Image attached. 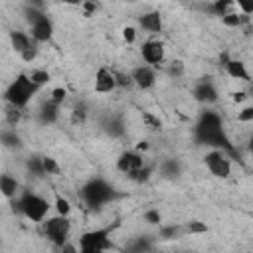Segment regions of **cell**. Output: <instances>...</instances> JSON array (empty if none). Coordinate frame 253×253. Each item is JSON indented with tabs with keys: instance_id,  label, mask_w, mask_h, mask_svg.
I'll return each instance as SVG.
<instances>
[{
	"instance_id": "1",
	"label": "cell",
	"mask_w": 253,
	"mask_h": 253,
	"mask_svg": "<svg viewBox=\"0 0 253 253\" xmlns=\"http://www.w3.org/2000/svg\"><path fill=\"white\" fill-rule=\"evenodd\" d=\"M196 138L202 144H210V146H217L219 150L235 156V148L229 142L227 134L223 132L221 126V117L213 111H204L200 115V121L196 125Z\"/></svg>"
},
{
	"instance_id": "2",
	"label": "cell",
	"mask_w": 253,
	"mask_h": 253,
	"mask_svg": "<svg viewBox=\"0 0 253 253\" xmlns=\"http://www.w3.org/2000/svg\"><path fill=\"white\" fill-rule=\"evenodd\" d=\"M38 89H40V87H38L36 83H32L30 75L20 73V75L10 83V87L6 89L4 99H6L12 107L22 109V107H26V105L30 103V99L34 97V93H36Z\"/></svg>"
},
{
	"instance_id": "3",
	"label": "cell",
	"mask_w": 253,
	"mask_h": 253,
	"mask_svg": "<svg viewBox=\"0 0 253 253\" xmlns=\"http://www.w3.org/2000/svg\"><path fill=\"white\" fill-rule=\"evenodd\" d=\"M113 196H115L113 188H111L105 180H99V178L87 182V184L83 186V190H81V198L85 200V204H87L89 208H101L103 204L111 202Z\"/></svg>"
},
{
	"instance_id": "4",
	"label": "cell",
	"mask_w": 253,
	"mask_h": 253,
	"mask_svg": "<svg viewBox=\"0 0 253 253\" xmlns=\"http://www.w3.org/2000/svg\"><path fill=\"white\" fill-rule=\"evenodd\" d=\"M115 225L111 227H101V229H93V231H87L79 237V249L83 253H101V251H107L111 249V241H109V235L113 231Z\"/></svg>"
},
{
	"instance_id": "5",
	"label": "cell",
	"mask_w": 253,
	"mask_h": 253,
	"mask_svg": "<svg viewBox=\"0 0 253 253\" xmlns=\"http://www.w3.org/2000/svg\"><path fill=\"white\" fill-rule=\"evenodd\" d=\"M18 210H20L28 219H32V221H43V217H45V213H47V210H49V204H47L43 198L26 192V194L20 198V202H18Z\"/></svg>"
},
{
	"instance_id": "6",
	"label": "cell",
	"mask_w": 253,
	"mask_h": 253,
	"mask_svg": "<svg viewBox=\"0 0 253 253\" xmlns=\"http://www.w3.org/2000/svg\"><path fill=\"white\" fill-rule=\"evenodd\" d=\"M69 229H71V221L67 219V215H55V217H49L43 221V233L49 241H53L55 245H63L67 235H69Z\"/></svg>"
},
{
	"instance_id": "7",
	"label": "cell",
	"mask_w": 253,
	"mask_h": 253,
	"mask_svg": "<svg viewBox=\"0 0 253 253\" xmlns=\"http://www.w3.org/2000/svg\"><path fill=\"white\" fill-rule=\"evenodd\" d=\"M204 162L210 168V172L213 176H217V178H227L229 172H231V164L225 158V152L223 150H213V152L206 154L204 156Z\"/></svg>"
},
{
	"instance_id": "8",
	"label": "cell",
	"mask_w": 253,
	"mask_h": 253,
	"mask_svg": "<svg viewBox=\"0 0 253 253\" xmlns=\"http://www.w3.org/2000/svg\"><path fill=\"white\" fill-rule=\"evenodd\" d=\"M140 53H142V59L146 63L158 65L164 59V45L160 42H146V43H142Z\"/></svg>"
},
{
	"instance_id": "9",
	"label": "cell",
	"mask_w": 253,
	"mask_h": 253,
	"mask_svg": "<svg viewBox=\"0 0 253 253\" xmlns=\"http://www.w3.org/2000/svg\"><path fill=\"white\" fill-rule=\"evenodd\" d=\"M142 156L138 152H123L117 160V168L123 172V174H132L134 170H138L142 166Z\"/></svg>"
},
{
	"instance_id": "10",
	"label": "cell",
	"mask_w": 253,
	"mask_h": 253,
	"mask_svg": "<svg viewBox=\"0 0 253 253\" xmlns=\"http://www.w3.org/2000/svg\"><path fill=\"white\" fill-rule=\"evenodd\" d=\"M117 87V83H115V73L111 71V69H107V67H101L99 71H97V75H95V91L97 93H109V91H113Z\"/></svg>"
},
{
	"instance_id": "11",
	"label": "cell",
	"mask_w": 253,
	"mask_h": 253,
	"mask_svg": "<svg viewBox=\"0 0 253 253\" xmlns=\"http://www.w3.org/2000/svg\"><path fill=\"white\" fill-rule=\"evenodd\" d=\"M194 99L200 103H215L217 101V91L210 81H200L194 87Z\"/></svg>"
},
{
	"instance_id": "12",
	"label": "cell",
	"mask_w": 253,
	"mask_h": 253,
	"mask_svg": "<svg viewBox=\"0 0 253 253\" xmlns=\"http://www.w3.org/2000/svg\"><path fill=\"white\" fill-rule=\"evenodd\" d=\"M130 79L140 87V89H150L152 85H154V81H156V77H154V71L148 67V65H142V67H136L134 71H132V75H130Z\"/></svg>"
},
{
	"instance_id": "13",
	"label": "cell",
	"mask_w": 253,
	"mask_h": 253,
	"mask_svg": "<svg viewBox=\"0 0 253 253\" xmlns=\"http://www.w3.org/2000/svg\"><path fill=\"white\" fill-rule=\"evenodd\" d=\"M221 59H223V67H225V71H227L233 79L249 81V73H247V69H245V63H243V61H239V59H229L227 55H223Z\"/></svg>"
},
{
	"instance_id": "14",
	"label": "cell",
	"mask_w": 253,
	"mask_h": 253,
	"mask_svg": "<svg viewBox=\"0 0 253 253\" xmlns=\"http://www.w3.org/2000/svg\"><path fill=\"white\" fill-rule=\"evenodd\" d=\"M51 34H53V26L45 16L42 20H38L36 24H32V38L36 42H47L51 38Z\"/></svg>"
},
{
	"instance_id": "15",
	"label": "cell",
	"mask_w": 253,
	"mask_h": 253,
	"mask_svg": "<svg viewBox=\"0 0 253 253\" xmlns=\"http://www.w3.org/2000/svg\"><path fill=\"white\" fill-rule=\"evenodd\" d=\"M140 26L146 30V32H160V28H162V16H160V12H148V14H144L142 18H140Z\"/></svg>"
},
{
	"instance_id": "16",
	"label": "cell",
	"mask_w": 253,
	"mask_h": 253,
	"mask_svg": "<svg viewBox=\"0 0 253 253\" xmlns=\"http://www.w3.org/2000/svg\"><path fill=\"white\" fill-rule=\"evenodd\" d=\"M0 192L6 198H12L18 192V182L16 178H12L10 174H0Z\"/></svg>"
},
{
	"instance_id": "17",
	"label": "cell",
	"mask_w": 253,
	"mask_h": 253,
	"mask_svg": "<svg viewBox=\"0 0 253 253\" xmlns=\"http://www.w3.org/2000/svg\"><path fill=\"white\" fill-rule=\"evenodd\" d=\"M10 42H12V47H14L18 53H22L24 49H28V47L32 45L30 38H28L26 34H22V32H10Z\"/></svg>"
},
{
	"instance_id": "18",
	"label": "cell",
	"mask_w": 253,
	"mask_h": 253,
	"mask_svg": "<svg viewBox=\"0 0 253 253\" xmlns=\"http://www.w3.org/2000/svg\"><path fill=\"white\" fill-rule=\"evenodd\" d=\"M245 22H249V16H245V14L227 12V14H223V16H221V24H223V26H227V28H239V26H241V24H245Z\"/></svg>"
},
{
	"instance_id": "19",
	"label": "cell",
	"mask_w": 253,
	"mask_h": 253,
	"mask_svg": "<svg viewBox=\"0 0 253 253\" xmlns=\"http://www.w3.org/2000/svg\"><path fill=\"white\" fill-rule=\"evenodd\" d=\"M59 105L57 103H53V101H47L43 107H42V111H40V119L43 121V123H53L55 119H57V115H59Z\"/></svg>"
},
{
	"instance_id": "20",
	"label": "cell",
	"mask_w": 253,
	"mask_h": 253,
	"mask_svg": "<svg viewBox=\"0 0 253 253\" xmlns=\"http://www.w3.org/2000/svg\"><path fill=\"white\" fill-rule=\"evenodd\" d=\"M160 170H162V174H164L166 178H178V174H180V164H178L176 160H164L162 166H160Z\"/></svg>"
},
{
	"instance_id": "21",
	"label": "cell",
	"mask_w": 253,
	"mask_h": 253,
	"mask_svg": "<svg viewBox=\"0 0 253 253\" xmlns=\"http://www.w3.org/2000/svg\"><path fill=\"white\" fill-rule=\"evenodd\" d=\"M105 130H107L111 136H121V134L125 132V125H123V121H121L119 117H115V119H111V121L105 125Z\"/></svg>"
},
{
	"instance_id": "22",
	"label": "cell",
	"mask_w": 253,
	"mask_h": 253,
	"mask_svg": "<svg viewBox=\"0 0 253 253\" xmlns=\"http://www.w3.org/2000/svg\"><path fill=\"white\" fill-rule=\"evenodd\" d=\"M0 142L4 144V146H20V136L16 134V132H10V130H4V132H0Z\"/></svg>"
},
{
	"instance_id": "23",
	"label": "cell",
	"mask_w": 253,
	"mask_h": 253,
	"mask_svg": "<svg viewBox=\"0 0 253 253\" xmlns=\"http://www.w3.org/2000/svg\"><path fill=\"white\" fill-rule=\"evenodd\" d=\"M150 174H152V166H144V164H142L138 170H134V172L128 174V176H130L134 182H146V180L150 178Z\"/></svg>"
},
{
	"instance_id": "24",
	"label": "cell",
	"mask_w": 253,
	"mask_h": 253,
	"mask_svg": "<svg viewBox=\"0 0 253 253\" xmlns=\"http://www.w3.org/2000/svg\"><path fill=\"white\" fill-rule=\"evenodd\" d=\"M30 79H32V83H36L38 87H42V85H45L51 77H49L47 71H43V69H36V71L30 73Z\"/></svg>"
},
{
	"instance_id": "25",
	"label": "cell",
	"mask_w": 253,
	"mask_h": 253,
	"mask_svg": "<svg viewBox=\"0 0 253 253\" xmlns=\"http://www.w3.org/2000/svg\"><path fill=\"white\" fill-rule=\"evenodd\" d=\"M85 119H87L85 107H83V105H77V107L71 111V123H73V125H83Z\"/></svg>"
},
{
	"instance_id": "26",
	"label": "cell",
	"mask_w": 253,
	"mask_h": 253,
	"mask_svg": "<svg viewBox=\"0 0 253 253\" xmlns=\"http://www.w3.org/2000/svg\"><path fill=\"white\" fill-rule=\"evenodd\" d=\"M28 170H30L34 176H43V174H45V172H43L42 158H38V156H34V158L28 160Z\"/></svg>"
},
{
	"instance_id": "27",
	"label": "cell",
	"mask_w": 253,
	"mask_h": 253,
	"mask_svg": "<svg viewBox=\"0 0 253 253\" xmlns=\"http://www.w3.org/2000/svg\"><path fill=\"white\" fill-rule=\"evenodd\" d=\"M45 14L42 12V8H34V6H26V20L30 24H36L38 20H42Z\"/></svg>"
},
{
	"instance_id": "28",
	"label": "cell",
	"mask_w": 253,
	"mask_h": 253,
	"mask_svg": "<svg viewBox=\"0 0 253 253\" xmlns=\"http://www.w3.org/2000/svg\"><path fill=\"white\" fill-rule=\"evenodd\" d=\"M42 164H43V172L45 174H59V166H57V162L53 158L45 156V158H42Z\"/></svg>"
},
{
	"instance_id": "29",
	"label": "cell",
	"mask_w": 253,
	"mask_h": 253,
	"mask_svg": "<svg viewBox=\"0 0 253 253\" xmlns=\"http://www.w3.org/2000/svg\"><path fill=\"white\" fill-rule=\"evenodd\" d=\"M231 4H235V2H233V0H215V4L211 6V10H213L217 16H223V14H227V8H229Z\"/></svg>"
},
{
	"instance_id": "30",
	"label": "cell",
	"mask_w": 253,
	"mask_h": 253,
	"mask_svg": "<svg viewBox=\"0 0 253 253\" xmlns=\"http://www.w3.org/2000/svg\"><path fill=\"white\" fill-rule=\"evenodd\" d=\"M55 210H57V213H61V215H67V213L71 211V206H69V202H67L65 198H61V196H55Z\"/></svg>"
},
{
	"instance_id": "31",
	"label": "cell",
	"mask_w": 253,
	"mask_h": 253,
	"mask_svg": "<svg viewBox=\"0 0 253 253\" xmlns=\"http://www.w3.org/2000/svg\"><path fill=\"white\" fill-rule=\"evenodd\" d=\"M142 121L146 123V126H148L150 130H160V126H162V123H160L156 117H152L150 113H142Z\"/></svg>"
},
{
	"instance_id": "32",
	"label": "cell",
	"mask_w": 253,
	"mask_h": 253,
	"mask_svg": "<svg viewBox=\"0 0 253 253\" xmlns=\"http://www.w3.org/2000/svg\"><path fill=\"white\" fill-rule=\"evenodd\" d=\"M168 73H170L172 77H180V75L184 73V63H182L180 59L172 61V63H170V67H168Z\"/></svg>"
},
{
	"instance_id": "33",
	"label": "cell",
	"mask_w": 253,
	"mask_h": 253,
	"mask_svg": "<svg viewBox=\"0 0 253 253\" xmlns=\"http://www.w3.org/2000/svg\"><path fill=\"white\" fill-rule=\"evenodd\" d=\"M160 219H162V215H160V211L158 210H148V211H144V221L146 223H160Z\"/></svg>"
},
{
	"instance_id": "34",
	"label": "cell",
	"mask_w": 253,
	"mask_h": 253,
	"mask_svg": "<svg viewBox=\"0 0 253 253\" xmlns=\"http://www.w3.org/2000/svg\"><path fill=\"white\" fill-rule=\"evenodd\" d=\"M128 249H130V251H150V249H152V243H148L146 239H142V237H140L136 243L128 245Z\"/></svg>"
},
{
	"instance_id": "35",
	"label": "cell",
	"mask_w": 253,
	"mask_h": 253,
	"mask_svg": "<svg viewBox=\"0 0 253 253\" xmlns=\"http://www.w3.org/2000/svg\"><path fill=\"white\" fill-rule=\"evenodd\" d=\"M65 95H67V91L63 89V87H55L53 91H51V97H49V101H53V103H63V99H65Z\"/></svg>"
},
{
	"instance_id": "36",
	"label": "cell",
	"mask_w": 253,
	"mask_h": 253,
	"mask_svg": "<svg viewBox=\"0 0 253 253\" xmlns=\"http://www.w3.org/2000/svg\"><path fill=\"white\" fill-rule=\"evenodd\" d=\"M206 231H208V225L202 221H190L188 223V233H206Z\"/></svg>"
},
{
	"instance_id": "37",
	"label": "cell",
	"mask_w": 253,
	"mask_h": 253,
	"mask_svg": "<svg viewBox=\"0 0 253 253\" xmlns=\"http://www.w3.org/2000/svg\"><path fill=\"white\" fill-rule=\"evenodd\" d=\"M6 119H8V125H16V123L20 121V111H18V107H12V105H10V109L6 111Z\"/></svg>"
},
{
	"instance_id": "38",
	"label": "cell",
	"mask_w": 253,
	"mask_h": 253,
	"mask_svg": "<svg viewBox=\"0 0 253 253\" xmlns=\"http://www.w3.org/2000/svg\"><path fill=\"white\" fill-rule=\"evenodd\" d=\"M81 6H83V14H85V16H91V14L99 8V4H97L95 0H83Z\"/></svg>"
},
{
	"instance_id": "39",
	"label": "cell",
	"mask_w": 253,
	"mask_h": 253,
	"mask_svg": "<svg viewBox=\"0 0 253 253\" xmlns=\"http://www.w3.org/2000/svg\"><path fill=\"white\" fill-rule=\"evenodd\" d=\"M233 2H237V6L241 8V12L245 16H251V12H253V0H233Z\"/></svg>"
},
{
	"instance_id": "40",
	"label": "cell",
	"mask_w": 253,
	"mask_h": 253,
	"mask_svg": "<svg viewBox=\"0 0 253 253\" xmlns=\"http://www.w3.org/2000/svg\"><path fill=\"white\" fill-rule=\"evenodd\" d=\"M20 55H22V59H24V61H28V63H30V61H34V59H36L38 49H36V45H30V47H28V49H24Z\"/></svg>"
},
{
	"instance_id": "41",
	"label": "cell",
	"mask_w": 253,
	"mask_h": 253,
	"mask_svg": "<svg viewBox=\"0 0 253 253\" xmlns=\"http://www.w3.org/2000/svg\"><path fill=\"white\" fill-rule=\"evenodd\" d=\"M237 121H241V123H249V121H253V107H245V109L237 115Z\"/></svg>"
},
{
	"instance_id": "42",
	"label": "cell",
	"mask_w": 253,
	"mask_h": 253,
	"mask_svg": "<svg viewBox=\"0 0 253 253\" xmlns=\"http://www.w3.org/2000/svg\"><path fill=\"white\" fill-rule=\"evenodd\" d=\"M115 83H117V85H121V87H125V85H130V83H132V79H130V75L115 73Z\"/></svg>"
},
{
	"instance_id": "43",
	"label": "cell",
	"mask_w": 253,
	"mask_h": 253,
	"mask_svg": "<svg viewBox=\"0 0 253 253\" xmlns=\"http://www.w3.org/2000/svg\"><path fill=\"white\" fill-rule=\"evenodd\" d=\"M176 233H178V227H176V225H170V227H162L160 237H164V239H172V237H176Z\"/></svg>"
},
{
	"instance_id": "44",
	"label": "cell",
	"mask_w": 253,
	"mask_h": 253,
	"mask_svg": "<svg viewBox=\"0 0 253 253\" xmlns=\"http://www.w3.org/2000/svg\"><path fill=\"white\" fill-rule=\"evenodd\" d=\"M123 38H125V42H126V43H132V42H134V38H136V32H134V28L126 26V28L123 30Z\"/></svg>"
},
{
	"instance_id": "45",
	"label": "cell",
	"mask_w": 253,
	"mask_h": 253,
	"mask_svg": "<svg viewBox=\"0 0 253 253\" xmlns=\"http://www.w3.org/2000/svg\"><path fill=\"white\" fill-rule=\"evenodd\" d=\"M231 99H233L235 103H241V101H245V99H247V95H245L243 91H237V93H233V95H231Z\"/></svg>"
},
{
	"instance_id": "46",
	"label": "cell",
	"mask_w": 253,
	"mask_h": 253,
	"mask_svg": "<svg viewBox=\"0 0 253 253\" xmlns=\"http://www.w3.org/2000/svg\"><path fill=\"white\" fill-rule=\"evenodd\" d=\"M28 6H34V8H42V6H43V0H28Z\"/></svg>"
},
{
	"instance_id": "47",
	"label": "cell",
	"mask_w": 253,
	"mask_h": 253,
	"mask_svg": "<svg viewBox=\"0 0 253 253\" xmlns=\"http://www.w3.org/2000/svg\"><path fill=\"white\" fill-rule=\"evenodd\" d=\"M61 2H65V4H75V6H79L83 0H61Z\"/></svg>"
},
{
	"instance_id": "48",
	"label": "cell",
	"mask_w": 253,
	"mask_h": 253,
	"mask_svg": "<svg viewBox=\"0 0 253 253\" xmlns=\"http://www.w3.org/2000/svg\"><path fill=\"white\" fill-rule=\"evenodd\" d=\"M146 148H148V144H146V142H140V144L136 146V150H138V152H140V150H146Z\"/></svg>"
}]
</instances>
